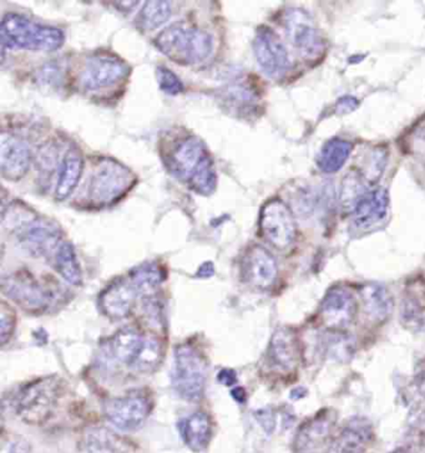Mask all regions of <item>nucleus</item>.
Returning a JSON list of instances; mask_svg holds the SVG:
<instances>
[{
  "label": "nucleus",
  "mask_w": 425,
  "mask_h": 453,
  "mask_svg": "<svg viewBox=\"0 0 425 453\" xmlns=\"http://www.w3.org/2000/svg\"><path fill=\"white\" fill-rule=\"evenodd\" d=\"M165 167L171 176L189 187L195 194L211 196L216 191L215 162L206 143L195 134H189L170 151L162 155Z\"/></svg>",
  "instance_id": "nucleus-1"
},
{
  "label": "nucleus",
  "mask_w": 425,
  "mask_h": 453,
  "mask_svg": "<svg viewBox=\"0 0 425 453\" xmlns=\"http://www.w3.org/2000/svg\"><path fill=\"white\" fill-rule=\"evenodd\" d=\"M154 44L165 57L182 66L204 63L213 51L212 36L209 33L180 23L165 27L156 36Z\"/></svg>",
  "instance_id": "nucleus-2"
},
{
  "label": "nucleus",
  "mask_w": 425,
  "mask_h": 453,
  "mask_svg": "<svg viewBox=\"0 0 425 453\" xmlns=\"http://www.w3.org/2000/svg\"><path fill=\"white\" fill-rule=\"evenodd\" d=\"M0 29L3 48L55 51L66 42V35L59 27L42 26L20 14H5Z\"/></svg>",
  "instance_id": "nucleus-3"
},
{
  "label": "nucleus",
  "mask_w": 425,
  "mask_h": 453,
  "mask_svg": "<svg viewBox=\"0 0 425 453\" xmlns=\"http://www.w3.org/2000/svg\"><path fill=\"white\" fill-rule=\"evenodd\" d=\"M136 180L135 174L125 165L114 158H100L89 176L87 200L94 207L112 206L127 196Z\"/></svg>",
  "instance_id": "nucleus-4"
},
{
  "label": "nucleus",
  "mask_w": 425,
  "mask_h": 453,
  "mask_svg": "<svg viewBox=\"0 0 425 453\" xmlns=\"http://www.w3.org/2000/svg\"><path fill=\"white\" fill-rule=\"evenodd\" d=\"M60 393L61 381L54 376L32 382L18 396V415L29 424L47 421L57 406Z\"/></svg>",
  "instance_id": "nucleus-5"
},
{
  "label": "nucleus",
  "mask_w": 425,
  "mask_h": 453,
  "mask_svg": "<svg viewBox=\"0 0 425 453\" xmlns=\"http://www.w3.org/2000/svg\"><path fill=\"white\" fill-rule=\"evenodd\" d=\"M206 364L195 349L189 345L176 349L173 384L182 399L200 400L206 387Z\"/></svg>",
  "instance_id": "nucleus-6"
},
{
  "label": "nucleus",
  "mask_w": 425,
  "mask_h": 453,
  "mask_svg": "<svg viewBox=\"0 0 425 453\" xmlns=\"http://www.w3.org/2000/svg\"><path fill=\"white\" fill-rule=\"evenodd\" d=\"M283 23L287 38L304 59L317 60L322 57L326 41L307 12L299 8L287 9Z\"/></svg>",
  "instance_id": "nucleus-7"
},
{
  "label": "nucleus",
  "mask_w": 425,
  "mask_h": 453,
  "mask_svg": "<svg viewBox=\"0 0 425 453\" xmlns=\"http://www.w3.org/2000/svg\"><path fill=\"white\" fill-rule=\"evenodd\" d=\"M130 75V67L116 55H91L85 60L79 75V87L88 93L108 90Z\"/></svg>",
  "instance_id": "nucleus-8"
},
{
  "label": "nucleus",
  "mask_w": 425,
  "mask_h": 453,
  "mask_svg": "<svg viewBox=\"0 0 425 453\" xmlns=\"http://www.w3.org/2000/svg\"><path fill=\"white\" fill-rule=\"evenodd\" d=\"M259 229L266 241L280 250H286L293 243L298 232L292 211L278 198L268 201L262 207Z\"/></svg>",
  "instance_id": "nucleus-9"
},
{
  "label": "nucleus",
  "mask_w": 425,
  "mask_h": 453,
  "mask_svg": "<svg viewBox=\"0 0 425 453\" xmlns=\"http://www.w3.org/2000/svg\"><path fill=\"white\" fill-rule=\"evenodd\" d=\"M253 53L262 72L272 79H282L289 73L290 61L280 36L268 27H259L253 41Z\"/></svg>",
  "instance_id": "nucleus-10"
},
{
  "label": "nucleus",
  "mask_w": 425,
  "mask_h": 453,
  "mask_svg": "<svg viewBox=\"0 0 425 453\" xmlns=\"http://www.w3.org/2000/svg\"><path fill=\"white\" fill-rule=\"evenodd\" d=\"M3 293L15 304L27 311H42L48 308L49 294L27 272H15L3 278Z\"/></svg>",
  "instance_id": "nucleus-11"
},
{
  "label": "nucleus",
  "mask_w": 425,
  "mask_h": 453,
  "mask_svg": "<svg viewBox=\"0 0 425 453\" xmlns=\"http://www.w3.org/2000/svg\"><path fill=\"white\" fill-rule=\"evenodd\" d=\"M15 237L21 250L36 258L57 252L58 248L63 243L60 241V229L39 216L15 232Z\"/></svg>",
  "instance_id": "nucleus-12"
},
{
  "label": "nucleus",
  "mask_w": 425,
  "mask_h": 453,
  "mask_svg": "<svg viewBox=\"0 0 425 453\" xmlns=\"http://www.w3.org/2000/svg\"><path fill=\"white\" fill-rule=\"evenodd\" d=\"M357 303L353 294L345 288H333L324 296L321 305V319L333 332H342L353 323Z\"/></svg>",
  "instance_id": "nucleus-13"
},
{
  "label": "nucleus",
  "mask_w": 425,
  "mask_h": 453,
  "mask_svg": "<svg viewBox=\"0 0 425 453\" xmlns=\"http://www.w3.org/2000/svg\"><path fill=\"white\" fill-rule=\"evenodd\" d=\"M243 280L257 289H268L277 280L278 267L276 259L261 246H252L244 254L243 265Z\"/></svg>",
  "instance_id": "nucleus-14"
},
{
  "label": "nucleus",
  "mask_w": 425,
  "mask_h": 453,
  "mask_svg": "<svg viewBox=\"0 0 425 453\" xmlns=\"http://www.w3.org/2000/svg\"><path fill=\"white\" fill-rule=\"evenodd\" d=\"M390 213V195L387 189L378 188L368 189L365 194L360 195L358 200L352 206V219L357 228H375L384 222Z\"/></svg>",
  "instance_id": "nucleus-15"
},
{
  "label": "nucleus",
  "mask_w": 425,
  "mask_h": 453,
  "mask_svg": "<svg viewBox=\"0 0 425 453\" xmlns=\"http://www.w3.org/2000/svg\"><path fill=\"white\" fill-rule=\"evenodd\" d=\"M149 412L148 400L136 395L110 400L105 407L106 418L121 431H134L142 426Z\"/></svg>",
  "instance_id": "nucleus-16"
},
{
  "label": "nucleus",
  "mask_w": 425,
  "mask_h": 453,
  "mask_svg": "<svg viewBox=\"0 0 425 453\" xmlns=\"http://www.w3.org/2000/svg\"><path fill=\"white\" fill-rule=\"evenodd\" d=\"M32 154L29 147L14 134H3L0 140V170L8 180H19L29 171Z\"/></svg>",
  "instance_id": "nucleus-17"
},
{
  "label": "nucleus",
  "mask_w": 425,
  "mask_h": 453,
  "mask_svg": "<svg viewBox=\"0 0 425 453\" xmlns=\"http://www.w3.org/2000/svg\"><path fill=\"white\" fill-rule=\"evenodd\" d=\"M139 290L130 277L121 278L110 284L100 296V307L106 317L122 319L128 317L139 298Z\"/></svg>",
  "instance_id": "nucleus-18"
},
{
  "label": "nucleus",
  "mask_w": 425,
  "mask_h": 453,
  "mask_svg": "<svg viewBox=\"0 0 425 453\" xmlns=\"http://www.w3.org/2000/svg\"><path fill=\"white\" fill-rule=\"evenodd\" d=\"M220 100L235 115L250 116L256 111L259 94L249 78H236L221 88Z\"/></svg>",
  "instance_id": "nucleus-19"
},
{
  "label": "nucleus",
  "mask_w": 425,
  "mask_h": 453,
  "mask_svg": "<svg viewBox=\"0 0 425 453\" xmlns=\"http://www.w3.org/2000/svg\"><path fill=\"white\" fill-rule=\"evenodd\" d=\"M272 365L282 372H292L299 363L298 335L289 327H280L274 332L268 349Z\"/></svg>",
  "instance_id": "nucleus-20"
},
{
  "label": "nucleus",
  "mask_w": 425,
  "mask_h": 453,
  "mask_svg": "<svg viewBox=\"0 0 425 453\" xmlns=\"http://www.w3.org/2000/svg\"><path fill=\"white\" fill-rule=\"evenodd\" d=\"M84 160L78 147H72L64 155L60 165L59 179L55 188V200L63 202L73 195L81 180Z\"/></svg>",
  "instance_id": "nucleus-21"
},
{
  "label": "nucleus",
  "mask_w": 425,
  "mask_h": 453,
  "mask_svg": "<svg viewBox=\"0 0 425 453\" xmlns=\"http://www.w3.org/2000/svg\"><path fill=\"white\" fill-rule=\"evenodd\" d=\"M363 309L373 323H383L393 311V298L390 290L378 283L366 284L360 289Z\"/></svg>",
  "instance_id": "nucleus-22"
},
{
  "label": "nucleus",
  "mask_w": 425,
  "mask_h": 453,
  "mask_svg": "<svg viewBox=\"0 0 425 453\" xmlns=\"http://www.w3.org/2000/svg\"><path fill=\"white\" fill-rule=\"evenodd\" d=\"M353 151V143L335 137L327 141L317 156V166L324 173H338Z\"/></svg>",
  "instance_id": "nucleus-23"
},
{
  "label": "nucleus",
  "mask_w": 425,
  "mask_h": 453,
  "mask_svg": "<svg viewBox=\"0 0 425 453\" xmlns=\"http://www.w3.org/2000/svg\"><path fill=\"white\" fill-rule=\"evenodd\" d=\"M143 342H145V336L137 333L136 330L122 329L112 336L110 347L116 359L133 367L142 353Z\"/></svg>",
  "instance_id": "nucleus-24"
},
{
  "label": "nucleus",
  "mask_w": 425,
  "mask_h": 453,
  "mask_svg": "<svg viewBox=\"0 0 425 453\" xmlns=\"http://www.w3.org/2000/svg\"><path fill=\"white\" fill-rule=\"evenodd\" d=\"M182 437L186 445L194 451H203L210 442L211 422L209 416L204 412L192 413L183 422Z\"/></svg>",
  "instance_id": "nucleus-25"
},
{
  "label": "nucleus",
  "mask_w": 425,
  "mask_h": 453,
  "mask_svg": "<svg viewBox=\"0 0 425 453\" xmlns=\"http://www.w3.org/2000/svg\"><path fill=\"white\" fill-rule=\"evenodd\" d=\"M130 280L135 284L140 296H151L158 289L165 280V273L158 263H143L139 267L134 268L128 274Z\"/></svg>",
  "instance_id": "nucleus-26"
},
{
  "label": "nucleus",
  "mask_w": 425,
  "mask_h": 453,
  "mask_svg": "<svg viewBox=\"0 0 425 453\" xmlns=\"http://www.w3.org/2000/svg\"><path fill=\"white\" fill-rule=\"evenodd\" d=\"M333 418L327 413L323 416H318L307 424L304 425L298 436V445L299 449H307L311 447H316L326 441L331 434Z\"/></svg>",
  "instance_id": "nucleus-27"
},
{
  "label": "nucleus",
  "mask_w": 425,
  "mask_h": 453,
  "mask_svg": "<svg viewBox=\"0 0 425 453\" xmlns=\"http://www.w3.org/2000/svg\"><path fill=\"white\" fill-rule=\"evenodd\" d=\"M55 268L69 284L81 286L82 280L81 265L76 258L74 247L69 242H63L55 252Z\"/></svg>",
  "instance_id": "nucleus-28"
},
{
  "label": "nucleus",
  "mask_w": 425,
  "mask_h": 453,
  "mask_svg": "<svg viewBox=\"0 0 425 453\" xmlns=\"http://www.w3.org/2000/svg\"><path fill=\"white\" fill-rule=\"evenodd\" d=\"M171 17V4L162 0L146 2L136 18V26L142 30L151 32L158 29L169 21Z\"/></svg>",
  "instance_id": "nucleus-29"
},
{
  "label": "nucleus",
  "mask_w": 425,
  "mask_h": 453,
  "mask_svg": "<svg viewBox=\"0 0 425 453\" xmlns=\"http://www.w3.org/2000/svg\"><path fill=\"white\" fill-rule=\"evenodd\" d=\"M371 437V425L365 418H353L339 437V445L344 453L359 452V447Z\"/></svg>",
  "instance_id": "nucleus-30"
},
{
  "label": "nucleus",
  "mask_w": 425,
  "mask_h": 453,
  "mask_svg": "<svg viewBox=\"0 0 425 453\" xmlns=\"http://www.w3.org/2000/svg\"><path fill=\"white\" fill-rule=\"evenodd\" d=\"M400 320L406 329L419 332L425 327V303L415 294L406 296L400 305Z\"/></svg>",
  "instance_id": "nucleus-31"
},
{
  "label": "nucleus",
  "mask_w": 425,
  "mask_h": 453,
  "mask_svg": "<svg viewBox=\"0 0 425 453\" xmlns=\"http://www.w3.org/2000/svg\"><path fill=\"white\" fill-rule=\"evenodd\" d=\"M324 350L333 360L350 361L354 355V342L347 334L333 332L324 339Z\"/></svg>",
  "instance_id": "nucleus-32"
},
{
  "label": "nucleus",
  "mask_w": 425,
  "mask_h": 453,
  "mask_svg": "<svg viewBox=\"0 0 425 453\" xmlns=\"http://www.w3.org/2000/svg\"><path fill=\"white\" fill-rule=\"evenodd\" d=\"M161 361V347L160 342L154 338L145 336V342L136 363L134 364V369L137 372H151Z\"/></svg>",
  "instance_id": "nucleus-33"
},
{
  "label": "nucleus",
  "mask_w": 425,
  "mask_h": 453,
  "mask_svg": "<svg viewBox=\"0 0 425 453\" xmlns=\"http://www.w3.org/2000/svg\"><path fill=\"white\" fill-rule=\"evenodd\" d=\"M156 78H158V87H160L162 93L170 95V96H177V95L183 93L182 81L177 78L173 70L165 66H158L156 70Z\"/></svg>",
  "instance_id": "nucleus-34"
},
{
  "label": "nucleus",
  "mask_w": 425,
  "mask_h": 453,
  "mask_svg": "<svg viewBox=\"0 0 425 453\" xmlns=\"http://www.w3.org/2000/svg\"><path fill=\"white\" fill-rule=\"evenodd\" d=\"M15 318L13 313L7 308V305L3 304L2 308V324H0V336H2V344L5 345L8 339L11 338L13 333Z\"/></svg>",
  "instance_id": "nucleus-35"
},
{
  "label": "nucleus",
  "mask_w": 425,
  "mask_h": 453,
  "mask_svg": "<svg viewBox=\"0 0 425 453\" xmlns=\"http://www.w3.org/2000/svg\"><path fill=\"white\" fill-rule=\"evenodd\" d=\"M358 105H359V103H358L356 97L344 96L338 100L337 105H336V112L345 115V113L354 111Z\"/></svg>",
  "instance_id": "nucleus-36"
},
{
  "label": "nucleus",
  "mask_w": 425,
  "mask_h": 453,
  "mask_svg": "<svg viewBox=\"0 0 425 453\" xmlns=\"http://www.w3.org/2000/svg\"><path fill=\"white\" fill-rule=\"evenodd\" d=\"M257 418H259V424L262 425V427L265 428L267 433H271L274 427V416L267 410H261L259 413H257Z\"/></svg>",
  "instance_id": "nucleus-37"
},
{
  "label": "nucleus",
  "mask_w": 425,
  "mask_h": 453,
  "mask_svg": "<svg viewBox=\"0 0 425 453\" xmlns=\"http://www.w3.org/2000/svg\"><path fill=\"white\" fill-rule=\"evenodd\" d=\"M217 379L223 385H234L236 382V373H235L234 370L223 369L221 372L217 375Z\"/></svg>",
  "instance_id": "nucleus-38"
},
{
  "label": "nucleus",
  "mask_w": 425,
  "mask_h": 453,
  "mask_svg": "<svg viewBox=\"0 0 425 453\" xmlns=\"http://www.w3.org/2000/svg\"><path fill=\"white\" fill-rule=\"evenodd\" d=\"M213 273H215V268H213V265L211 262L204 263L200 268H198L197 273H196V277L197 278H210L212 277Z\"/></svg>",
  "instance_id": "nucleus-39"
},
{
  "label": "nucleus",
  "mask_w": 425,
  "mask_h": 453,
  "mask_svg": "<svg viewBox=\"0 0 425 453\" xmlns=\"http://www.w3.org/2000/svg\"><path fill=\"white\" fill-rule=\"evenodd\" d=\"M415 387H417L421 396L425 397V365L419 369L417 376H415Z\"/></svg>",
  "instance_id": "nucleus-40"
},
{
  "label": "nucleus",
  "mask_w": 425,
  "mask_h": 453,
  "mask_svg": "<svg viewBox=\"0 0 425 453\" xmlns=\"http://www.w3.org/2000/svg\"><path fill=\"white\" fill-rule=\"evenodd\" d=\"M231 395L238 403H243L244 399H246V393H244L243 388H234Z\"/></svg>",
  "instance_id": "nucleus-41"
},
{
  "label": "nucleus",
  "mask_w": 425,
  "mask_h": 453,
  "mask_svg": "<svg viewBox=\"0 0 425 453\" xmlns=\"http://www.w3.org/2000/svg\"><path fill=\"white\" fill-rule=\"evenodd\" d=\"M393 453H408V452L405 451V449H398V451H396Z\"/></svg>",
  "instance_id": "nucleus-42"
},
{
  "label": "nucleus",
  "mask_w": 425,
  "mask_h": 453,
  "mask_svg": "<svg viewBox=\"0 0 425 453\" xmlns=\"http://www.w3.org/2000/svg\"><path fill=\"white\" fill-rule=\"evenodd\" d=\"M352 453H360V452H352Z\"/></svg>",
  "instance_id": "nucleus-43"
}]
</instances>
